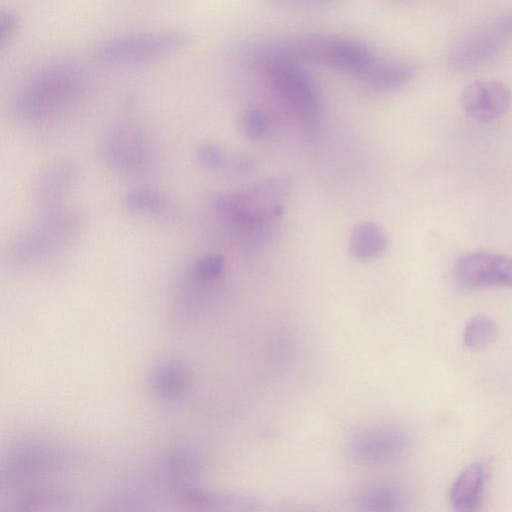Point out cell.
Listing matches in <instances>:
<instances>
[{
    "label": "cell",
    "instance_id": "24",
    "mask_svg": "<svg viewBox=\"0 0 512 512\" xmlns=\"http://www.w3.org/2000/svg\"><path fill=\"white\" fill-rule=\"evenodd\" d=\"M265 3L282 8H314L330 5L337 0H262Z\"/></svg>",
    "mask_w": 512,
    "mask_h": 512
},
{
    "label": "cell",
    "instance_id": "16",
    "mask_svg": "<svg viewBox=\"0 0 512 512\" xmlns=\"http://www.w3.org/2000/svg\"><path fill=\"white\" fill-rule=\"evenodd\" d=\"M388 241L383 231L372 222L357 224L351 232L349 251L359 260H371L380 256Z\"/></svg>",
    "mask_w": 512,
    "mask_h": 512
},
{
    "label": "cell",
    "instance_id": "2",
    "mask_svg": "<svg viewBox=\"0 0 512 512\" xmlns=\"http://www.w3.org/2000/svg\"><path fill=\"white\" fill-rule=\"evenodd\" d=\"M86 81L83 72L70 63L41 68L24 80L10 99V110L24 121L50 118L77 103Z\"/></svg>",
    "mask_w": 512,
    "mask_h": 512
},
{
    "label": "cell",
    "instance_id": "6",
    "mask_svg": "<svg viewBox=\"0 0 512 512\" xmlns=\"http://www.w3.org/2000/svg\"><path fill=\"white\" fill-rule=\"evenodd\" d=\"M260 64L270 86L298 116L308 122H314L319 117V90L313 78L298 62L270 57Z\"/></svg>",
    "mask_w": 512,
    "mask_h": 512
},
{
    "label": "cell",
    "instance_id": "12",
    "mask_svg": "<svg viewBox=\"0 0 512 512\" xmlns=\"http://www.w3.org/2000/svg\"><path fill=\"white\" fill-rule=\"evenodd\" d=\"M410 449L403 431L390 427L370 428L356 433L350 441L352 456L365 463H381L398 458Z\"/></svg>",
    "mask_w": 512,
    "mask_h": 512
},
{
    "label": "cell",
    "instance_id": "10",
    "mask_svg": "<svg viewBox=\"0 0 512 512\" xmlns=\"http://www.w3.org/2000/svg\"><path fill=\"white\" fill-rule=\"evenodd\" d=\"M460 104L465 114L471 119L490 123L509 111L512 92L502 82L477 80L463 89Z\"/></svg>",
    "mask_w": 512,
    "mask_h": 512
},
{
    "label": "cell",
    "instance_id": "3",
    "mask_svg": "<svg viewBox=\"0 0 512 512\" xmlns=\"http://www.w3.org/2000/svg\"><path fill=\"white\" fill-rule=\"evenodd\" d=\"M289 192V180L273 178L246 191L214 194L210 205L230 225L260 236L282 215Z\"/></svg>",
    "mask_w": 512,
    "mask_h": 512
},
{
    "label": "cell",
    "instance_id": "19",
    "mask_svg": "<svg viewBox=\"0 0 512 512\" xmlns=\"http://www.w3.org/2000/svg\"><path fill=\"white\" fill-rule=\"evenodd\" d=\"M267 127V119L264 113L258 109H247L240 116L239 130L249 140L256 141L263 138Z\"/></svg>",
    "mask_w": 512,
    "mask_h": 512
},
{
    "label": "cell",
    "instance_id": "9",
    "mask_svg": "<svg viewBox=\"0 0 512 512\" xmlns=\"http://www.w3.org/2000/svg\"><path fill=\"white\" fill-rule=\"evenodd\" d=\"M453 275L465 288H512V257L492 252L468 253L457 260Z\"/></svg>",
    "mask_w": 512,
    "mask_h": 512
},
{
    "label": "cell",
    "instance_id": "5",
    "mask_svg": "<svg viewBox=\"0 0 512 512\" xmlns=\"http://www.w3.org/2000/svg\"><path fill=\"white\" fill-rule=\"evenodd\" d=\"M190 40L183 30L165 29L106 38L93 48L99 61L132 64L158 59L185 47Z\"/></svg>",
    "mask_w": 512,
    "mask_h": 512
},
{
    "label": "cell",
    "instance_id": "20",
    "mask_svg": "<svg viewBox=\"0 0 512 512\" xmlns=\"http://www.w3.org/2000/svg\"><path fill=\"white\" fill-rule=\"evenodd\" d=\"M225 259L220 254H210L200 258L193 267V274L199 279L211 281L218 279L224 271Z\"/></svg>",
    "mask_w": 512,
    "mask_h": 512
},
{
    "label": "cell",
    "instance_id": "21",
    "mask_svg": "<svg viewBox=\"0 0 512 512\" xmlns=\"http://www.w3.org/2000/svg\"><path fill=\"white\" fill-rule=\"evenodd\" d=\"M225 152L215 143L201 145L196 153L198 163L207 171L220 173Z\"/></svg>",
    "mask_w": 512,
    "mask_h": 512
},
{
    "label": "cell",
    "instance_id": "14",
    "mask_svg": "<svg viewBox=\"0 0 512 512\" xmlns=\"http://www.w3.org/2000/svg\"><path fill=\"white\" fill-rule=\"evenodd\" d=\"M124 209L133 215L175 219L179 210L176 203L164 193L148 187L128 191L123 198Z\"/></svg>",
    "mask_w": 512,
    "mask_h": 512
},
{
    "label": "cell",
    "instance_id": "22",
    "mask_svg": "<svg viewBox=\"0 0 512 512\" xmlns=\"http://www.w3.org/2000/svg\"><path fill=\"white\" fill-rule=\"evenodd\" d=\"M253 166V161L248 156L226 154L220 173L227 176L243 177L252 172Z\"/></svg>",
    "mask_w": 512,
    "mask_h": 512
},
{
    "label": "cell",
    "instance_id": "11",
    "mask_svg": "<svg viewBox=\"0 0 512 512\" xmlns=\"http://www.w3.org/2000/svg\"><path fill=\"white\" fill-rule=\"evenodd\" d=\"M78 167L69 160L48 166L36 181L34 201L41 217L65 209V200L77 182Z\"/></svg>",
    "mask_w": 512,
    "mask_h": 512
},
{
    "label": "cell",
    "instance_id": "23",
    "mask_svg": "<svg viewBox=\"0 0 512 512\" xmlns=\"http://www.w3.org/2000/svg\"><path fill=\"white\" fill-rule=\"evenodd\" d=\"M19 26L18 16L10 10H2L0 13V47L1 49L15 35Z\"/></svg>",
    "mask_w": 512,
    "mask_h": 512
},
{
    "label": "cell",
    "instance_id": "7",
    "mask_svg": "<svg viewBox=\"0 0 512 512\" xmlns=\"http://www.w3.org/2000/svg\"><path fill=\"white\" fill-rule=\"evenodd\" d=\"M100 154L110 170L121 175H136L150 166L153 150L148 135L140 126L122 122L105 132Z\"/></svg>",
    "mask_w": 512,
    "mask_h": 512
},
{
    "label": "cell",
    "instance_id": "17",
    "mask_svg": "<svg viewBox=\"0 0 512 512\" xmlns=\"http://www.w3.org/2000/svg\"><path fill=\"white\" fill-rule=\"evenodd\" d=\"M357 502L367 511H402L408 504L404 490L396 485L379 484L362 490Z\"/></svg>",
    "mask_w": 512,
    "mask_h": 512
},
{
    "label": "cell",
    "instance_id": "18",
    "mask_svg": "<svg viewBox=\"0 0 512 512\" xmlns=\"http://www.w3.org/2000/svg\"><path fill=\"white\" fill-rule=\"evenodd\" d=\"M496 338V324L485 315H477L469 320L464 334L463 342L472 351H479L494 342Z\"/></svg>",
    "mask_w": 512,
    "mask_h": 512
},
{
    "label": "cell",
    "instance_id": "13",
    "mask_svg": "<svg viewBox=\"0 0 512 512\" xmlns=\"http://www.w3.org/2000/svg\"><path fill=\"white\" fill-rule=\"evenodd\" d=\"M416 67L406 60L376 62L360 77L364 89L375 95L395 92L415 76Z\"/></svg>",
    "mask_w": 512,
    "mask_h": 512
},
{
    "label": "cell",
    "instance_id": "1",
    "mask_svg": "<svg viewBox=\"0 0 512 512\" xmlns=\"http://www.w3.org/2000/svg\"><path fill=\"white\" fill-rule=\"evenodd\" d=\"M251 59L261 63L270 57L317 64L361 77L376 58L365 44L327 33H300L281 39L249 43Z\"/></svg>",
    "mask_w": 512,
    "mask_h": 512
},
{
    "label": "cell",
    "instance_id": "15",
    "mask_svg": "<svg viewBox=\"0 0 512 512\" xmlns=\"http://www.w3.org/2000/svg\"><path fill=\"white\" fill-rule=\"evenodd\" d=\"M486 469L481 462H473L457 477L450 491L453 508L461 512L475 511L485 484Z\"/></svg>",
    "mask_w": 512,
    "mask_h": 512
},
{
    "label": "cell",
    "instance_id": "4",
    "mask_svg": "<svg viewBox=\"0 0 512 512\" xmlns=\"http://www.w3.org/2000/svg\"><path fill=\"white\" fill-rule=\"evenodd\" d=\"M81 217L77 211L63 209L43 216L39 223L16 236L6 247L4 262L12 268H24L45 260L77 234Z\"/></svg>",
    "mask_w": 512,
    "mask_h": 512
},
{
    "label": "cell",
    "instance_id": "8",
    "mask_svg": "<svg viewBox=\"0 0 512 512\" xmlns=\"http://www.w3.org/2000/svg\"><path fill=\"white\" fill-rule=\"evenodd\" d=\"M512 39V14L502 17L458 41L447 56L454 70H468L488 62Z\"/></svg>",
    "mask_w": 512,
    "mask_h": 512
}]
</instances>
